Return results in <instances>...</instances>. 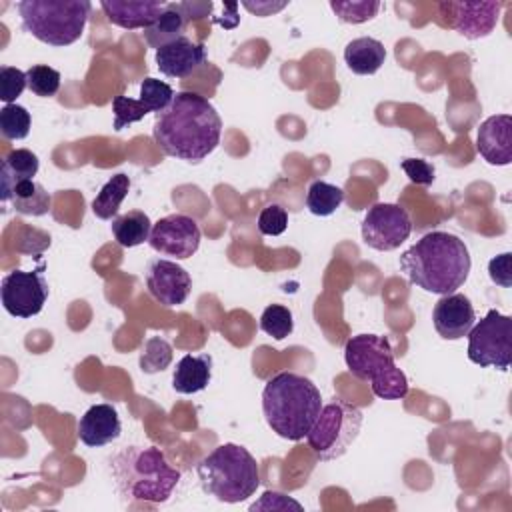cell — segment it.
I'll list each match as a JSON object with an SVG mask.
<instances>
[{
    "instance_id": "cb8c5ba5",
    "label": "cell",
    "mask_w": 512,
    "mask_h": 512,
    "mask_svg": "<svg viewBox=\"0 0 512 512\" xmlns=\"http://www.w3.org/2000/svg\"><path fill=\"white\" fill-rule=\"evenodd\" d=\"M150 232H152V222L148 214L140 210H130L126 214L112 218V234L122 248H134L146 242L150 238Z\"/></svg>"
},
{
    "instance_id": "f35d334b",
    "label": "cell",
    "mask_w": 512,
    "mask_h": 512,
    "mask_svg": "<svg viewBox=\"0 0 512 512\" xmlns=\"http://www.w3.org/2000/svg\"><path fill=\"white\" fill-rule=\"evenodd\" d=\"M288 508L302 510V504L280 492H264L262 500L250 506V510H288Z\"/></svg>"
},
{
    "instance_id": "3957f363",
    "label": "cell",
    "mask_w": 512,
    "mask_h": 512,
    "mask_svg": "<svg viewBox=\"0 0 512 512\" xmlns=\"http://www.w3.org/2000/svg\"><path fill=\"white\" fill-rule=\"evenodd\" d=\"M322 408L316 384L296 372L274 374L262 390V412L280 438L298 442L310 432Z\"/></svg>"
},
{
    "instance_id": "2e32d148",
    "label": "cell",
    "mask_w": 512,
    "mask_h": 512,
    "mask_svg": "<svg viewBox=\"0 0 512 512\" xmlns=\"http://www.w3.org/2000/svg\"><path fill=\"white\" fill-rule=\"evenodd\" d=\"M480 156L492 166H508L512 162V116L494 114L486 118L476 134Z\"/></svg>"
},
{
    "instance_id": "6da1fadb",
    "label": "cell",
    "mask_w": 512,
    "mask_h": 512,
    "mask_svg": "<svg viewBox=\"0 0 512 512\" xmlns=\"http://www.w3.org/2000/svg\"><path fill=\"white\" fill-rule=\"evenodd\" d=\"M222 120L208 98L196 92H176L172 102L156 114L152 136L172 158L200 162L220 144Z\"/></svg>"
},
{
    "instance_id": "277c9868",
    "label": "cell",
    "mask_w": 512,
    "mask_h": 512,
    "mask_svg": "<svg viewBox=\"0 0 512 512\" xmlns=\"http://www.w3.org/2000/svg\"><path fill=\"white\" fill-rule=\"evenodd\" d=\"M110 470L128 502H166L180 482V472L156 446H124L112 456Z\"/></svg>"
},
{
    "instance_id": "9a60e30c",
    "label": "cell",
    "mask_w": 512,
    "mask_h": 512,
    "mask_svg": "<svg viewBox=\"0 0 512 512\" xmlns=\"http://www.w3.org/2000/svg\"><path fill=\"white\" fill-rule=\"evenodd\" d=\"M432 322L440 338L460 340L468 336L476 322V314L468 296L452 292L442 296L432 312Z\"/></svg>"
},
{
    "instance_id": "74e56055",
    "label": "cell",
    "mask_w": 512,
    "mask_h": 512,
    "mask_svg": "<svg viewBox=\"0 0 512 512\" xmlns=\"http://www.w3.org/2000/svg\"><path fill=\"white\" fill-rule=\"evenodd\" d=\"M510 252H504L500 256H494L488 262V274L492 278V282H496L502 288H510L512 286V272H510Z\"/></svg>"
},
{
    "instance_id": "83f0119b",
    "label": "cell",
    "mask_w": 512,
    "mask_h": 512,
    "mask_svg": "<svg viewBox=\"0 0 512 512\" xmlns=\"http://www.w3.org/2000/svg\"><path fill=\"white\" fill-rule=\"evenodd\" d=\"M0 132L6 140H22L30 132V112L20 104H4L0 110Z\"/></svg>"
},
{
    "instance_id": "ba28073f",
    "label": "cell",
    "mask_w": 512,
    "mask_h": 512,
    "mask_svg": "<svg viewBox=\"0 0 512 512\" xmlns=\"http://www.w3.org/2000/svg\"><path fill=\"white\" fill-rule=\"evenodd\" d=\"M360 428V408L336 398L328 404H322L320 414L316 416L310 432L306 434V442L320 462L336 460L358 438Z\"/></svg>"
},
{
    "instance_id": "f1b7e54d",
    "label": "cell",
    "mask_w": 512,
    "mask_h": 512,
    "mask_svg": "<svg viewBox=\"0 0 512 512\" xmlns=\"http://www.w3.org/2000/svg\"><path fill=\"white\" fill-rule=\"evenodd\" d=\"M170 362H172V346L160 336L148 338L142 348V354H140L142 372H146V374L162 372L170 366Z\"/></svg>"
},
{
    "instance_id": "f546056e",
    "label": "cell",
    "mask_w": 512,
    "mask_h": 512,
    "mask_svg": "<svg viewBox=\"0 0 512 512\" xmlns=\"http://www.w3.org/2000/svg\"><path fill=\"white\" fill-rule=\"evenodd\" d=\"M260 328L274 340H284L294 330L292 312L282 304H270L260 316Z\"/></svg>"
},
{
    "instance_id": "603a6c76",
    "label": "cell",
    "mask_w": 512,
    "mask_h": 512,
    "mask_svg": "<svg viewBox=\"0 0 512 512\" xmlns=\"http://www.w3.org/2000/svg\"><path fill=\"white\" fill-rule=\"evenodd\" d=\"M186 22L188 20H186L180 4H166V10L158 16V20L142 32L144 40L150 48L160 50L162 46L184 36Z\"/></svg>"
},
{
    "instance_id": "4fadbf2b",
    "label": "cell",
    "mask_w": 512,
    "mask_h": 512,
    "mask_svg": "<svg viewBox=\"0 0 512 512\" xmlns=\"http://www.w3.org/2000/svg\"><path fill=\"white\" fill-rule=\"evenodd\" d=\"M146 288L156 302L166 308H174L186 302L192 288V278L180 264L154 258L146 268Z\"/></svg>"
},
{
    "instance_id": "30bf717a",
    "label": "cell",
    "mask_w": 512,
    "mask_h": 512,
    "mask_svg": "<svg viewBox=\"0 0 512 512\" xmlns=\"http://www.w3.org/2000/svg\"><path fill=\"white\" fill-rule=\"evenodd\" d=\"M44 264L36 270H12L2 278L0 298L8 314L16 318H32L42 312L50 294L48 280L44 276Z\"/></svg>"
},
{
    "instance_id": "8992f818",
    "label": "cell",
    "mask_w": 512,
    "mask_h": 512,
    "mask_svg": "<svg viewBox=\"0 0 512 512\" xmlns=\"http://www.w3.org/2000/svg\"><path fill=\"white\" fill-rule=\"evenodd\" d=\"M344 360L356 378L370 382L374 396L400 400L408 394V378L394 364V350L386 336L358 334L348 338Z\"/></svg>"
},
{
    "instance_id": "52a82bcc",
    "label": "cell",
    "mask_w": 512,
    "mask_h": 512,
    "mask_svg": "<svg viewBox=\"0 0 512 512\" xmlns=\"http://www.w3.org/2000/svg\"><path fill=\"white\" fill-rule=\"evenodd\" d=\"M88 0H24L18 4L22 30L50 46L74 44L88 22Z\"/></svg>"
},
{
    "instance_id": "4316f807",
    "label": "cell",
    "mask_w": 512,
    "mask_h": 512,
    "mask_svg": "<svg viewBox=\"0 0 512 512\" xmlns=\"http://www.w3.org/2000/svg\"><path fill=\"white\" fill-rule=\"evenodd\" d=\"M344 202V190L336 184L314 180L306 192V208L314 216H330Z\"/></svg>"
},
{
    "instance_id": "9c48e42d",
    "label": "cell",
    "mask_w": 512,
    "mask_h": 512,
    "mask_svg": "<svg viewBox=\"0 0 512 512\" xmlns=\"http://www.w3.org/2000/svg\"><path fill=\"white\" fill-rule=\"evenodd\" d=\"M468 360L480 368L506 372L512 362V318L488 310L468 332Z\"/></svg>"
},
{
    "instance_id": "44dd1931",
    "label": "cell",
    "mask_w": 512,
    "mask_h": 512,
    "mask_svg": "<svg viewBox=\"0 0 512 512\" xmlns=\"http://www.w3.org/2000/svg\"><path fill=\"white\" fill-rule=\"evenodd\" d=\"M40 162L38 156L28 148H16L12 150L0 166V198L2 202L10 200V194L16 184L24 180H34L38 174Z\"/></svg>"
},
{
    "instance_id": "d590c367",
    "label": "cell",
    "mask_w": 512,
    "mask_h": 512,
    "mask_svg": "<svg viewBox=\"0 0 512 512\" xmlns=\"http://www.w3.org/2000/svg\"><path fill=\"white\" fill-rule=\"evenodd\" d=\"M258 230L264 236H280L288 226V212L280 204H268L258 214Z\"/></svg>"
},
{
    "instance_id": "7a4b0ae2",
    "label": "cell",
    "mask_w": 512,
    "mask_h": 512,
    "mask_svg": "<svg viewBox=\"0 0 512 512\" xmlns=\"http://www.w3.org/2000/svg\"><path fill=\"white\" fill-rule=\"evenodd\" d=\"M470 266L464 240L442 230L424 234L400 256V270L410 284L440 296L456 292L468 280Z\"/></svg>"
},
{
    "instance_id": "d4e9b609",
    "label": "cell",
    "mask_w": 512,
    "mask_h": 512,
    "mask_svg": "<svg viewBox=\"0 0 512 512\" xmlns=\"http://www.w3.org/2000/svg\"><path fill=\"white\" fill-rule=\"evenodd\" d=\"M10 202L16 212L26 216H44L50 212L52 196L46 188L36 180H24L14 186L10 194Z\"/></svg>"
},
{
    "instance_id": "e0dca14e",
    "label": "cell",
    "mask_w": 512,
    "mask_h": 512,
    "mask_svg": "<svg viewBox=\"0 0 512 512\" xmlns=\"http://www.w3.org/2000/svg\"><path fill=\"white\" fill-rule=\"evenodd\" d=\"M206 64V46L186 36L156 50V66L168 78H186Z\"/></svg>"
},
{
    "instance_id": "836d02e7",
    "label": "cell",
    "mask_w": 512,
    "mask_h": 512,
    "mask_svg": "<svg viewBox=\"0 0 512 512\" xmlns=\"http://www.w3.org/2000/svg\"><path fill=\"white\" fill-rule=\"evenodd\" d=\"M112 112H114V130H122L138 120H142L148 112V108L134 98L128 96H114L112 100Z\"/></svg>"
},
{
    "instance_id": "8fae6325",
    "label": "cell",
    "mask_w": 512,
    "mask_h": 512,
    "mask_svg": "<svg viewBox=\"0 0 512 512\" xmlns=\"http://www.w3.org/2000/svg\"><path fill=\"white\" fill-rule=\"evenodd\" d=\"M362 240L378 252L396 250L412 232V220L406 208L392 202H376L362 218Z\"/></svg>"
},
{
    "instance_id": "7c38bea8",
    "label": "cell",
    "mask_w": 512,
    "mask_h": 512,
    "mask_svg": "<svg viewBox=\"0 0 512 512\" xmlns=\"http://www.w3.org/2000/svg\"><path fill=\"white\" fill-rule=\"evenodd\" d=\"M200 226L194 218L186 214H168L152 224L148 244L162 256H172L176 260H186L196 254L200 246Z\"/></svg>"
},
{
    "instance_id": "1f68e13d",
    "label": "cell",
    "mask_w": 512,
    "mask_h": 512,
    "mask_svg": "<svg viewBox=\"0 0 512 512\" xmlns=\"http://www.w3.org/2000/svg\"><path fill=\"white\" fill-rule=\"evenodd\" d=\"M28 88L32 94L50 98L60 90V72L46 64H34L26 70Z\"/></svg>"
},
{
    "instance_id": "e575fe53",
    "label": "cell",
    "mask_w": 512,
    "mask_h": 512,
    "mask_svg": "<svg viewBox=\"0 0 512 512\" xmlns=\"http://www.w3.org/2000/svg\"><path fill=\"white\" fill-rule=\"evenodd\" d=\"M28 86L26 72L14 66H0V100L4 104H14V100Z\"/></svg>"
},
{
    "instance_id": "ac0fdd59",
    "label": "cell",
    "mask_w": 512,
    "mask_h": 512,
    "mask_svg": "<svg viewBox=\"0 0 512 512\" xmlns=\"http://www.w3.org/2000/svg\"><path fill=\"white\" fill-rule=\"evenodd\" d=\"M100 8L108 22L120 26L124 30H146L152 26L158 16L166 10V2L162 0H140V2H126V0H104Z\"/></svg>"
},
{
    "instance_id": "d6a6232c",
    "label": "cell",
    "mask_w": 512,
    "mask_h": 512,
    "mask_svg": "<svg viewBox=\"0 0 512 512\" xmlns=\"http://www.w3.org/2000/svg\"><path fill=\"white\" fill-rule=\"evenodd\" d=\"M174 98V90L170 84L156 80V78H144L140 84V102L148 108V112H162Z\"/></svg>"
},
{
    "instance_id": "5b68a950",
    "label": "cell",
    "mask_w": 512,
    "mask_h": 512,
    "mask_svg": "<svg viewBox=\"0 0 512 512\" xmlns=\"http://www.w3.org/2000/svg\"><path fill=\"white\" fill-rule=\"evenodd\" d=\"M196 472L202 490L226 504L244 502L260 486L256 458L244 446L234 442L214 448L198 462Z\"/></svg>"
},
{
    "instance_id": "4dcf8cb0",
    "label": "cell",
    "mask_w": 512,
    "mask_h": 512,
    "mask_svg": "<svg viewBox=\"0 0 512 512\" xmlns=\"http://www.w3.org/2000/svg\"><path fill=\"white\" fill-rule=\"evenodd\" d=\"M332 12L338 16L340 22L346 24H362L372 20L378 10H380V2L378 0H352V2H330Z\"/></svg>"
},
{
    "instance_id": "8d00e7d4",
    "label": "cell",
    "mask_w": 512,
    "mask_h": 512,
    "mask_svg": "<svg viewBox=\"0 0 512 512\" xmlns=\"http://www.w3.org/2000/svg\"><path fill=\"white\" fill-rule=\"evenodd\" d=\"M400 168L404 170V174L408 176L410 182L420 184V186H430L436 178L434 166L424 158H404L400 162Z\"/></svg>"
},
{
    "instance_id": "ffe728a7",
    "label": "cell",
    "mask_w": 512,
    "mask_h": 512,
    "mask_svg": "<svg viewBox=\"0 0 512 512\" xmlns=\"http://www.w3.org/2000/svg\"><path fill=\"white\" fill-rule=\"evenodd\" d=\"M212 356L210 354H186L178 360L172 374V388L178 394H196L210 384Z\"/></svg>"
},
{
    "instance_id": "d6986e66",
    "label": "cell",
    "mask_w": 512,
    "mask_h": 512,
    "mask_svg": "<svg viewBox=\"0 0 512 512\" xmlns=\"http://www.w3.org/2000/svg\"><path fill=\"white\" fill-rule=\"evenodd\" d=\"M120 432V416L112 404L90 406L78 422V438L90 448H100L114 442Z\"/></svg>"
},
{
    "instance_id": "7402d4cb",
    "label": "cell",
    "mask_w": 512,
    "mask_h": 512,
    "mask_svg": "<svg viewBox=\"0 0 512 512\" xmlns=\"http://www.w3.org/2000/svg\"><path fill=\"white\" fill-rule=\"evenodd\" d=\"M386 60V48L380 40L362 36L354 38L344 48V62L348 70H352L358 76H370L376 74Z\"/></svg>"
},
{
    "instance_id": "484cf974",
    "label": "cell",
    "mask_w": 512,
    "mask_h": 512,
    "mask_svg": "<svg viewBox=\"0 0 512 512\" xmlns=\"http://www.w3.org/2000/svg\"><path fill=\"white\" fill-rule=\"evenodd\" d=\"M130 190V178L126 174H114L92 200V212L100 220H112L118 214L122 200Z\"/></svg>"
},
{
    "instance_id": "5bb4252c",
    "label": "cell",
    "mask_w": 512,
    "mask_h": 512,
    "mask_svg": "<svg viewBox=\"0 0 512 512\" xmlns=\"http://www.w3.org/2000/svg\"><path fill=\"white\" fill-rule=\"evenodd\" d=\"M442 12L452 16V28L468 40L486 38L498 24L502 2H442Z\"/></svg>"
}]
</instances>
